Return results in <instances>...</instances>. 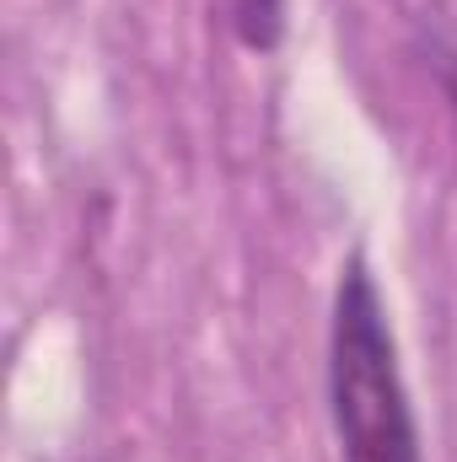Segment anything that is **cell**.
<instances>
[{"instance_id": "obj_3", "label": "cell", "mask_w": 457, "mask_h": 462, "mask_svg": "<svg viewBox=\"0 0 457 462\" xmlns=\"http://www.w3.org/2000/svg\"><path fill=\"white\" fill-rule=\"evenodd\" d=\"M431 65H436V76H442V87H447V97H452V114H457V22L436 27V38H431Z\"/></svg>"}, {"instance_id": "obj_2", "label": "cell", "mask_w": 457, "mask_h": 462, "mask_svg": "<svg viewBox=\"0 0 457 462\" xmlns=\"http://www.w3.org/2000/svg\"><path fill=\"white\" fill-rule=\"evenodd\" d=\"M227 22L237 32V43L247 49H275L285 32V0H227Z\"/></svg>"}, {"instance_id": "obj_1", "label": "cell", "mask_w": 457, "mask_h": 462, "mask_svg": "<svg viewBox=\"0 0 457 462\" xmlns=\"http://www.w3.org/2000/svg\"><path fill=\"white\" fill-rule=\"evenodd\" d=\"M329 414L340 436V462H420V430L398 371V345L366 258L344 263L334 291Z\"/></svg>"}]
</instances>
